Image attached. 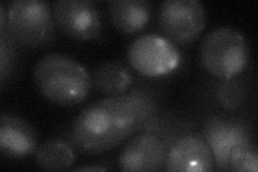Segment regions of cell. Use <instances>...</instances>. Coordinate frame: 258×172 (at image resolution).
<instances>
[{
  "instance_id": "12",
  "label": "cell",
  "mask_w": 258,
  "mask_h": 172,
  "mask_svg": "<svg viewBox=\"0 0 258 172\" xmlns=\"http://www.w3.org/2000/svg\"><path fill=\"white\" fill-rule=\"evenodd\" d=\"M152 5L147 0H111L108 14L116 29L133 34L142 29L151 19Z\"/></svg>"
},
{
  "instance_id": "7",
  "label": "cell",
  "mask_w": 258,
  "mask_h": 172,
  "mask_svg": "<svg viewBox=\"0 0 258 172\" xmlns=\"http://www.w3.org/2000/svg\"><path fill=\"white\" fill-rule=\"evenodd\" d=\"M52 12L56 25L71 38L85 41L100 34L101 15L91 0H57Z\"/></svg>"
},
{
  "instance_id": "16",
  "label": "cell",
  "mask_w": 258,
  "mask_h": 172,
  "mask_svg": "<svg viewBox=\"0 0 258 172\" xmlns=\"http://www.w3.org/2000/svg\"><path fill=\"white\" fill-rule=\"evenodd\" d=\"M217 102L222 108L233 111L239 109L245 99L244 88L238 82L230 80H223L215 92Z\"/></svg>"
},
{
  "instance_id": "4",
  "label": "cell",
  "mask_w": 258,
  "mask_h": 172,
  "mask_svg": "<svg viewBox=\"0 0 258 172\" xmlns=\"http://www.w3.org/2000/svg\"><path fill=\"white\" fill-rule=\"evenodd\" d=\"M9 30L19 42L42 46L55 36V21L50 4L41 0H15L7 11Z\"/></svg>"
},
{
  "instance_id": "5",
  "label": "cell",
  "mask_w": 258,
  "mask_h": 172,
  "mask_svg": "<svg viewBox=\"0 0 258 172\" xmlns=\"http://www.w3.org/2000/svg\"><path fill=\"white\" fill-rule=\"evenodd\" d=\"M132 67L149 78L166 76L181 63V54L172 41L158 35H144L137 38L127 52Z\"/></svg>"
},
{
  "instance_id": "13",
  "label": "cell",
  "mask_w": 258,
  "mask_h": 172,
  "mask_svg": "<svg viewBox=\"0 0 258 172\" xmlns=\"http://www.w3.org/2000/svg\"><path fill=\"white\" fill-rule=\"evenodd\" d=\"M93 83L97 91L108 96L125 94L133 84V75L124 64L106 62L96 68Z\"/></svg>"
},
{
  "instance_id": "17",
  "label": "cell",
  "mask_w": 258,
  "mask_h": 172,
  "mask_svg": "<svg viewBox=\"0 0 258 172\" xmlns=\"http://www.w3.org/2000/svg\"><path fill=\"white\" fill-rule=\"evenodd\" d=\"M107 170L106 168L103 167H98V166H85V167H79L76 168L75 171H104Z\"/></svg>"
},
{
  "instance_id": "14",
  "label": "cell",
  "mask_w": 258,
  "mask_h": 172,
  "mask_svg": "<svg viewBox=\"0 0 258 172\" xmlns=\"http://www.w3.org/2000/svg\"><path fill=\"white\" fill-rule=\"evenodd\" d=\"M75 152L68 142L53 138L36 151L37 166L44 171H64L75 162Z\"/></svg>"
},
{
  "instance_id": "11",
  "label": "cell",
  "mask_w": 258,
  "mask_h": 172,
  "mask_svg": "<svg viewBox=\"0 0 258 172\" xmlns=\"http://www.w3.org/2000/svg\"><path fill=\"white\" fill-rule=\"evenodd\" d=\"M37 147L35 128L25 119L4 114L0 118V150L6 157H27Z\"/></svg>"
},
{
  "instance_id": "15",
  "label": "cell",
  "mask_w": 258,
  "mask_h": 172,
  "mask_svg": "<svg viewBox=\"0 0 258 172\" xmlns=\"http://www.w3.org/2000/svg\"><path fill=\"white\" fill-rule=\"evenodd\" d=\"M258 170V153L256 146L249 141L237 144L228 157V171L256 172Z\"/></svg>"
},
{
  "instance_id": "9",
  "label": "cell",
  "mask_w": 258,
  "mask_h": 172,
  "mask_svg": "<svg viewBox=\"0 0 258 172\" xmlns=\"http://www.w3.org/2000/svg\"><path fill=\"white\" fill-rule=\"evenodd\" d=\"M167 151L161 138L153 133H143L125 146L119 156L123 171H158L166 165Z\"/></svg>"
},
{
  "instance_id": "8",
  "label": "cell",
  "mask_w": 258,
  "mask_h": 172,
  "mask_svg": "<svg viewBox=\"0 0 258 172\" xmlns=\"http://www.w3.org/2000/svg\"><path fill=\"white\" fill-rule=\"evenodd\" d=\"M214 157L205 137L198 133L184 135L167 154L166 170L172 172L212 171Z\"/></svg>"
},
{
  "instance_id": "2",
  "label": "cell",
  "mask_w": 258,
  "mask_h": 172,
  "mask_svg": "<svg viewBox=\"0 0 258 172\" xmlns=\"http://www.w3.org/2000/svg\"><path fill=\"white\" fill-rule=\"evenodd\" d=\"M39 91L51 102L74 106L91 93L93 78L87 69L70 56L52 53L40 59L34 68Z\"/></svg>"
},
{
  "instance_id": "1",
  "label": "cell",
  "mask_w": 258,
  "mask_h": 172,
  "mask_svg": "<svg viewBox=\"0 0 258 172\" xmlns=\"http://www.w3.org/2000/svg\"><path fill=\"white\" fill-rule=\"evenodd\" d=\"M153 110L154 100L148 91L104 98L81 111L71 127V140L86 154L111 151L137 132Z\"/></svg>"
},
{
  "instance_id": "6",
  "label": "cell",
  "mask_w": 258,
  "mask_h": 172,
  "mask_svg": "<svg viewBox=\"0 0 258 172\" xmlns=\"http://www.w3.org/2000/svg\"><path fill=\"white\" fill-rule=\"evenodd\" d=\"M158 23L169 40L186 44L205 28V8L198 0H166L158 8Z\"/></svg>"
},
{
  "instance_id": "3",
  "label": "cell",
  "mask_w": 258,
  "mask_h": 172,
  "mask_svg": "<svg viewBox=\"0 0 258 172\" xmlns=\"http://www.w3.org/2000/svg\"><path fill=\"white\" fill-rule=\"evenodd\" d=\"M248 59L246 39L240 31L229 27L210 31L200 45V61L204 68L222 81L233 79L243 72Z\"/></svg>"
},
{
  "instance_id": "10",
  "label": "cell",
  "mask_w": 258,
  "mask_h": 172,
  "mask_svg": "<svg viewBox=\"0 0 258 172\" xmlns=\"http://www.w3.org/2000/svg\"><path fill=\"white\" fill-rule=\"evenodd\" d=\"M203 136L212 151L217 169L222 171H228V157L233 147L249 141L247 132L240 123L223 117L208 119Z\"/></svg>"
}]
</instances>
